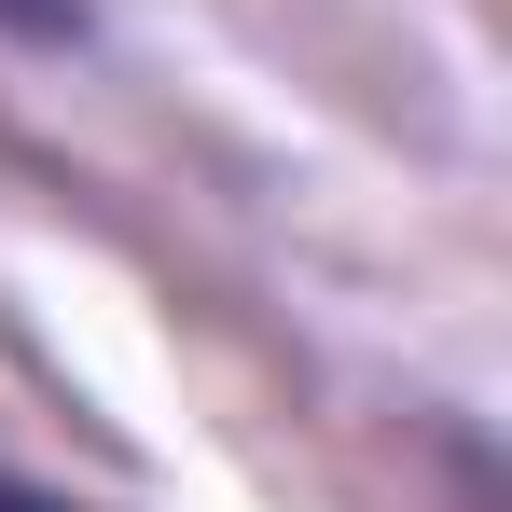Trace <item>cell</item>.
<instances>
[{"label":"cell","mask_w":512,"mask_h":512,"mask_svg":"<svg viewBox=\"0 0 512 512\" xmlns=\"http://www.w3.org/2000/svg\"><path fill=\"white\" fill-rule=\"evenodd\" d=\"M0 42H84V0H0Z\"/></svg>","instance_id":"cell-1"},{"label":"cell","mask_w":512,"mask_h":512,"mask_svg":"<svg viewBox=\"0 0 512 512\" xmlns=\"http://www.w3.org/2000/svg\"><path fill=\"white\" fill-rule=\"evenodd\" d=\"M0 512H84V499H56V485H28V471H0Z\"/></svg>","instance_id":"cell-2"}]
</instances>
